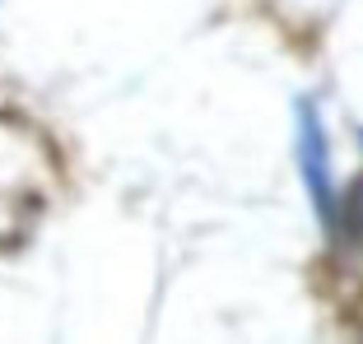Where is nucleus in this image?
Masks as SVG:
<instances>
[{
	"instance_id": "1",
	"label": "nucleus",
	"mask_w": 363,
	"mask_h": 344,
	"mask_svg": "<svg viewBox=\"0 0 363 344\" xmlns=\"http://www.w3.org/2000/svg\"><path fill=\"white\" fill-rule=\"evenodd\" d=\"M298 168H303V186H308L312 214L326 228H335V172H331V144H326V130H321V112L312 108L308 98L298 103Z\"/></svg>"
}]
</instances>
